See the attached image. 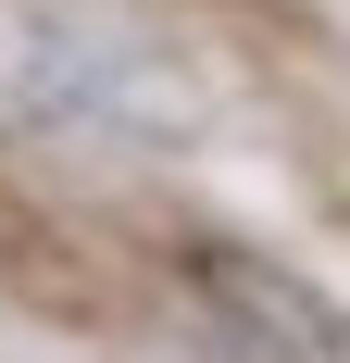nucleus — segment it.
<instances>
[{
	"label": "nucleus",
	"instance_id": "obj_1",
	"mask_svg": "<svg viewBox=\"0 0 350 363\" xmlns=\"http://www.w3.org/2000/svg\"><path fill=\"white\" fill-rule=\"evenodd\" d=\"M188 289L213 301V326L263 363H350V313L300 276V263L250 251V238H188Z\"/></svg>",
	"mask_w": 350,
	"mask_h": 363
},
{
	"label": "nucleus",
	"instance_id": "obj_2",
	"mask_svg": "<svg viewBox=\"0 0 350 363\" xmlns=\"http://www.w3.org/2000/svg\"><path fill=\"white\" fill-rule=\"evenodd\" d=\"M26 88L50 113H75V125H125V138H163L175 113H188V88H175L150 50H125V38H38Z\"/></svg>",
	"mask_w": 350,
	"mask_h": 363
}]
</instances>
